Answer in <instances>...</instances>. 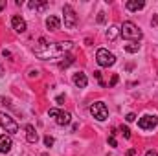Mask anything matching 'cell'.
Returning <instances> with one entry per match:
<instances>
[{"label":"cell","mask_w":158,"mask_h":156,"mask_svg":"<svg viewBox=\"0 0 158 156\" xmlns=\"http://www.w3.org/2000/svg\"><path fill=\"white\" fill-rule=\"evenodd\" d=\"M72 48V42L66 40V42H53V44H48L44 39H39V46L35 48V55L40 59H53V57H61L64 51H68Z\"/></svg>","instance_id":"obj_1"},{"label":"cell","mask_w":158,"mask_h":156,"mask_svg":"<svg viewBox=\"0 0 158 156\" xmlns=\"http://www.w3.org/2000/svg\"><path fill=\"white\" fill-rule=\"evenodd\" d=\"M119 33H121L123 39L132 40V42H138V40L142 39V30L134 22H131V20H127V22H123L119 26Z\"/></svg>","instance_id":"obj_2"},{"label":"cell","mask_w":158,"mask_h":156,"mask_svg":"<svg viewBox=\"0 0 158 156\" xmlns=\"http://www.w3.org/2000/svg\"><path fill=\"white\" fill-rule=\"evenodd\" d=\"M96 61H98V64H99L101 68H110V66L116 63V57H114V53H110L109 50L99 48L98 53H96Z\"/></svg>","instance_id":"obj_3"},{"label":"cell","mask_w":158,"mask_h":156,"mask_svg":"<svg viewBox=\"0 0 158 156\" xmlns=\"http://www.w3.org/2000/svg\"><path fill=\"white\" fill-rule=\"evenodd\" d=\"M63 18H64V28H68V30H74L76 26H77V15H76V11H74V7L70 6V4H64L63 6Z\"/></svg>","instance_id":"obj_4"},{"label":"cell","mask_w":158,"mask_h":156,"mask_svg":"<svg viewBox=\"0 0 158 156\" xmlns=\"http://www.w3.org/2000/svg\"><path fill=\"white\" fill-rule=\"evenodd\" d=\"M88 110H90V114L96 117L98 121H105V119L109 117V109H107V105H105L103 101H96V103H92Z\"/></svg>","instance_id":"obj_5"},{"label":"cell","mask_w":158,"mask_h":156,"mask_svg":"<svg viewBox=\"0 0 158 156\" xmlns=\"http://www.w3.org/2000/svg\"><path fill=\"white\" fill-rule=\"evenodd\" d=\"M0 127H2L6 132H9V134L19 132V125H17V121L9 116V114H6V112H0Z\"/></svg>","instance_id":"obj_6"},{"label":"cell","mask_w":158,"mask_h":156,"mask_svg":"<svg viewBox=\"0 0 158 156\" xmlns=\"http://www.w3.org/2000/svg\"><path fill=\"white\" fill-rule=\"evenodd\" d=\"M156 125H158V117L155 114H145V116H142L138 119V127L142 130H153Z\"/></svg>","instance_id":"obj_7"},{"label":"cell","mask_w":158,"mask_h":156,"mask_svg":"<svg viewBox=\"0 0 158 156\" xmlns=\"http://www.w3.org/2000/svg\"><path fill=\"white\" fill-rule=\"evenodd\" d=\"M11 147H13L11 136H9V134H2V136H0V153H2V154H7V153L11 151Z\"/></svg>","instance_id":"obj_8"},{"label":"cell","mask_w":158,"mask_h":156,"mask_svg":"<svg viewBox=\"0 0 158 156\" xmlns=\"http://www.w3.org/2000/svg\"><path fill=\"white\" fill-rule=\"evenodd\" d=\"M11 26H13V30H15L17 33H24V31H26V20H24L22 17H19V15H15V17L11 18Z\"/></svg>","instance_id":"obj_9"},{"label":"cell","mask_w":158,"mask_h":156,"mask_svg":"<svg viewBox=\"0 0 158 156\" xmlns=\"http://www.w3.org/2000/svg\"><path fill=\"white\" fill-rule=\"evenodd\" d=\"M70 121H72V114H70L68 110H59V114L55 117V123H57V125L64 127V125H70Z\"/></svg>","instance_id":"obj_10"},{"label":"cell","mask_w":158,"mask_h":156,"mask_svg":"<svg viewBox=\"0 0 158 156\" xmlns=\"http://www.w3.org/2000/svg\"><path fill=\"white\" fill-rule=\"evenodd\" d=\"M24 130H26V140H28L30 143H37V142H39V132L35 130L33 125H26Z\"/></svg>","instance_id":"obj_11"},{"label":"cell","mask_w":158,"mask_h":156,"mask_svg":"<svg viewBox=\"0 0 158 156\" xmlns=\"http://www.w3.org/2000/svg\"><path fill=\"white\" fill-rule=\"evenodd\" d=\"M74 84H76L77 88H85V86L88 84L86 74H83V72H77V74H74Z\"/></svg>","instance_id":"obj_12"},{"label":"cell","mask_w":158,"mask_h":156,"mask_svg":"<svg viewBox=\"0 0 158 156\" xmlns=\"http://www.w3.org/2000/svg\"><path fill=\"white\" fill-rule=\"evenodd\" d=\"M125 7H127L129 11H140V9L145 7V2H143V0H129V2L125 4Z\"/></svg>","instance_id":"obj_13"},{"label":"cell","mask_w":158,"mask_h":156,"mask_svg":"<svg viewBox=\"0 0 158 156\" xmlns=\"http://www.w3.org/2000/svg\"><path fill=\"white\" fill-rule=\"evenodd\" d=\"M59 26H61V20H59L55 15H50V17L46 18V28H48L50 31H55V30H59Z\"/></svg>","instance_id":"obj_14"},{"label":"cell","mask_w":158,"mask_h":156,"mask_svg":"<svg viewBox=\"0 0 158 156\" xmlns=\"http://www.w3.org/2000/svg\"><path fill=\"white\" fill-rule=\"evenodd\" d=\"M118 33H119V28H118V26H110V28H109V31H107V39H109V40H114L116 37H118Z\"/></svg>","instance_id":"obj_15"},{"label":"cell","mask_w":158,"mask_h":156,"mask_svg":"<svg viewBox=\"0 0 158 156\" xmlns=\"http://www.w3.org/2000/svg\"><path fill=\"white\" fill-rule=\"evenodd\" d=\"M140 50V44L138 42H129V44H125V51L127 53H136Z\"/></svg>","instance_id":"obj_16"},{"label":"cell","mask_w":158,"mask_h":156,"mask_svg":"<svg viewBox=\"0 0 158 156\" xmlns=\"http://www.w3.org/2000/svg\"><path fill=\"white\" fill-rule=\"evenodd\" d=\"M46 4H48V2H44V0H42V2H37V0L33 2V0H31V2L28 4V7H30V9H44Z\"/></svg>","instance_id":"obj_17"},{"label":"cell","mask_w":158,"mask_h":156,"mask_svg":"<svg viewBox=\"0 0 158 156\" xmlns=\"http://www.w3.org/2000/svg\"><path fill=\"white\" fill-rule=\"evenodd\" d=\"M72 63H74V57H72V55H66L64 61H59V68H68Z\"/></svg>","instance_id":"obj_18"},{"label":"cell","mask_w":158,"mask_h":156,"mask_svg":"<svg viewBox=\"0 0 158 156\" xmlns=\"http://www.w3.org/2000/svg\"><path fill=\"white\" fill-rule=\"evenodd\" d=\"M119 130H121V134H123V136H125V138H127V140H129V138H131V130H129V129H127V127H123V125H121V127H119Z\"/></svg>","instance_id":"obj_19"},{"label":"cell","mask_w":158,"mask_h":156,"mask_svg":"<svg viewBox=\"0 0 158 156\" xmlns=\"http://www.w3.org/2000/svg\"><path fill=\"white\" fill-rule=\"evenodd\" d=\"M44 145L46 147H52L53 145V138L52 136H44Z\"/></svg>","instance_id":"obj_20"},{"label":"cell","mask_w":158,"mask_h":156,"mask_svg":"<svg viewBox=\"0 0 158 156\" xmlns=\"http://www.w3.org/2000/svg\"><path fill=\"white\" fill-rule=\"evenodd\" d=\"M109 145H110V147H118V142H116L114 134H110V136H109Z\"/></svg>","instance_id":"obj_21"},{"label":"cell","mask_w":158,"mask_h":156,"mask_svg":"<svg viewBox=\"0 0 158 156\" xmlns=\"http://www.w3.org/2000/svg\"><path fill=\"white\" fill-rule=\"evenodd\" d=\"M57 114H59L57 109H50V110H48V116H52V117H57Z\"/></svg>","instance_id":"obj_22"},{"label":"cell","mask_w":158,"mask_h":156,"mask_svg":"<svg viewBox=\"0 0 158 156\" xmlns=\"http://www.w3.org/2000/svg\"><path fill=\"white\" fill-rule=\"evenodd\" d=\"M98 22H99V24H103V22H105V13H103V11H101V13H98Z\"/></svg>","instance_id":"obj_23"},{"label":"cell","mask_w":158,"mask_h":156,"mask_svg":"<svg viewBox=\"0 0 158 156\" xmlns=\"http://www.w3.org/2000/svg\"><path fill=\"white\" fill-rule=\"evenodd\" d=\"M125 119H127V121H134V119H136V114H132V112H131V114H127V116H125Z\"/></svg>","instance_id":"obj_24"},{"label":"cell","mask_w":158,"mask_h":156,"mask_svg":"<svg viewBox=\"0 0 158 156\" xmlns=\"http://www.w3.org/2000/svg\"><path fill=\"white\" fill-rule=\"evenodd\" d=\"M145 156H158V153L155 151V149H149V151L145 153Z\"/></svg>","instance_id":"obj_25"},{"label":"cell","mask_w":158,"mask_h":156,"mask_svg":"<svg viewBox=\"0 0 158 156\" xmlns=\"http://www.w3.org/2000/svg\"><path fill=\"white\" fill-rule=\"evenodd\" d=\"M116 83H118V76H114V77L110 79V83H109V86H114Z\"/></svg>","instance_id":"obj_26"},{"label":"cell","mask_w":158,"mask_h":156,"mask_svg":"<svg viewBox=\"0 0 158 156\" xmlns=\"http://www.w3.org/2000/svg\"><path fill=\"white\" fill-rule=\"evenodd\" d=\"M37 76H39L37 70H30V77H37Z\"/></svg>","instance_id":"obj_27"},{"label":"cell","mask_w":158,"mask_h":156,"mask_svg":"<svg viewBox=\"0 0 158 156\" xmlns=\"http://www.w3.org/2000/svg\"><path fill=\"white\" fill-rule=\"evenodd\" d=\"M59 105H63V101H64V96H57V99H55Z\"/></svg>","instance_id":"obj_28"},{"label":"cell","mask_w":158,"mask_h":156,"mask_svg":"<svg viewBox=\"0 0 158 156\" xmlns=\"http://www.w3.org/2000/svg\"><path fill=\"white\" fill-rule=\"evenodd\" d=\"M136 154V149H129V151H127V156H134Z\"/></svg>","instance_id":"obj_29"},{"label":"cell","mask_w":158,"mask_h":156,"mask_svg":"<svg viewBox=\"0 0 158 156\" xmlns=\"http://www.w3.org/2000/svg\"><path fill=\"white\" fill-rule=\"evenodd\" d=\"M151 24H153V26H156V24H158V15H155V17H153V20H151Z\"/></svg>","instance_id":"obj_30"},{"label":"cell","mask_w":158,"mask_h":156,"mask_svg":"<svg viewBox=\"0 0 158 156\" xmlns=\"http://www.w3.org/2000/svg\"><path fill=\"white\" fill-rule=\"evenodd\" d=\"M4 57H9V59H11V51H7V50H4Z\"/></svg>","instance_id":"obj_31"},{"label":"cell","mask_w":158,"mask_h":156,"mask_svg":"<svg viewBox=\"0 0 158 156\" xmlns=\"http://www.w3.org/2000/svg\"><path fill=\"white\" fill-rule=\"evenodd\" d=\"M4 7H6V0H0V11H2Z\"/></svg>","instance_id":"obj_32"},{"label":"cell","mask_w":158,"mask_h":156,"mask_svg":"<svg viewBox=\"0 0 158 156\" xmlns=\"http://www.w3.org/2000/svg\"><path fill=\"white\" fill-rule=\"evenodd\" d=\"M0 72H2V66H0Z\"/></svg>","instance_id":"obj_33"},{"label":"cell","mask_w":158,"mask_h":156,"mask_svg":"<svg viewBox=\"0 0 158 156\" xmlns=\"http://www.w3.org/2000/svg\"><path fill=\"white\" fill-rule=\"evenodd\" d=\"M42 156H48V154H42Z\"/></svg>","instance_id":"obj_34"}]
</instances>
